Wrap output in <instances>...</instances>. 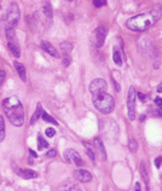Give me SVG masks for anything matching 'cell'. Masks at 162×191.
I'll return each mask as SVG.
<instances>
[{
	"label": "cell",
	"mask_w": 162,
	"mask_h": 191,
	"mask_svg": "<svg viewBox=\"0 0 162 191\" xmlns=\"http://www.w3.org/2000/svg\"><path fill=\"white\" fill-rule=\"evenodd\" d=\"M161 16V9L156 6L152 11L141 13L137 16H133L127 20L126 25L127 28L134 32H144L148 28H150L154 23L156 22Z\"/></svg>",
	"instance_id": "1"
},
{
	"label": "cell",
	"mask_w": 162,
	"mask_h": 191,
	"mask_svg": "<svg viewBox=\"0 0 162 191\" xmlns=\"http://www.w3.org/2000/svg\"><path fill=\"white\" fill-rule=\"evenodd\" d=\"M95 145H96V149H97V152L99 154L100 160L102 161H105L107 160V154H105V149H104V145H103L100 138H96L95 139Z\"/></svg>",
	"instance_id": "11"
},
{
	"label": "cell",
	"mask_w": 162,
	"mask_h": 191,
	"mask_svg": "<svg viewBox=\"0 0 162 191\" xmlns=\"http://www.w3.org/2000/svg\"><path fill=\"white\" fill-rule=\"evenodd\" d=\"M38 142H39V146H38V148H39V150H43V149H45V148H47V146H49V143L44 139L43 135H40V134L38 135Z\"/></svg>",
	"instance_id": "23"
},
{
	"label": "cell",
	"mask_w": 162,
	"mask_h": 191,
	"mask_svg": "<svg viewBox=\"0 0 162 191\" xmlns=\"http://www.w3.org/2000/svg\"><path fill=\"white\" fill-rule=\"evenodd\" d=\"M107 2L105 1H99V0H93V5L96 6V7H102L103 5H105Z\"/></svg>",
	"instance_id": "30"
},
{
	"label": "cell",
	"mask_w": 162,
	"mask_h": 191,
	"mask_svg": "<svg viewBox=\"0 0 162 191\" xmlns=\"http://www.w3.org/2000/svg\"><path fill=\"white\" fill-rule=\"evenodd\" d=\"M160 162H161V157L159 156V157L155 160V166H156V168H160Z\"/></svg>",
	"instance_id": "32"
},
{
	"label": "cell",
	"mask_w": 162,
	"mask_h": 191,
	"mask_svg": "<svg viewBox=\"0 0 162 191\" xmlns=\"http://www.w3.org/2000/svg\"><path fill=\"white\" fill-rule=\"evenodd\" d=\"M107 33H108V29H107L105 27H103V25L98 27L97 29L95 30L93 36H95V44H96L97 47H102V46H103L104 41H105Z\"/></svg>",
	"instance_id": "7"
},
{
	"label": "cell",
	"mask_w": 162,
	"mask_h": 191,
	"mask_svg": "<svg viewBox=\"0 0 162 191\" xmlns=\"http://www.w3.org/2000/svg\"><path fill=\"white\" fill-rule=\"evenodd\" d=\"M41 117H43V119H44V120H45V121H47V122H50V124L58 125V124H57V121L54 120L53 117H51V116H50V115H49L47 112L43 111V114H41Z\"/></svg>",
	"instance_id": "25"
},
{
	"label": "cell",
	"mask_w": 162,
	"mask_h": 191,
	"mask_svg": "<svg viewBox=\"0 0 162 191\" xmlns=\"http://www.w3.org/2000/svg\"><path fill=\"white\" fill-rule=\"evenodd\" d=\"M20 15L21 13H20V9H18L17 4H11L7 15H6V27L5 28L15 29L13 27L20 21Z\"/></svg>",
	"instance_id": "4"
},
{
	"label": "cell",
	"mask_w": 162,
	"mask_h": 191,
	"mask_svg": "<svg viewBox=\"0 0 162 191\" xmlns=\"http://www.w3.org/2000/svg\"><path fill=\"white\" fill-rule=\"evenodd\" d=\"M92 101L95 107L103 114H109L114 110L115 101L107 92H98L92 94Z\"/></svg>",
	"instance_id": "3"
},
{
	"label": "cell",
	"mask_w": 162,
	"mask_h": 191,
	"mask_svg": "<svg viewBox=\"0 0 162 191\" xmlns=\"http://www.w3.org/2000/svg\"><path fill=\"white\" fill-rule=\"evenodd\" d=\"M138 96H139V98H141V101H145V96H144L143 93H138Z\"/></svg>",
	"instance_id": "35"
},
{
	"label": "cell",
	"mask_w": 162,
	"mask_h": 191,
	"mask_svg": "<svg viewBox=\"0 0 162 191\" xmlns=\"http://www.w3.org/2000/svg\"><path fill=\"white\" fill-rule=\"evenodd\" d=\"M17 173L24 179H33V178H36V175H38L32 169H18Z\"/></svg>",
	"instance_id": "14"
},
{
	"label": "cell",
	"mask_w": 162,
	"mask_h": 191,
	"mask_svg": "<svg viewBox=\"0 0 162 191\" xmlns=\"http://www.w3.org/2000/svg\"><path fill=\"white\" fill-rule=\"evenodd\" d=\"M113 59H114V62L116 63V66H119L121 67L122 66V53H121V51L118 50V48H114V52H113Z\"/></svg>",
	"instance_id": "16"
},
{
	"label": "cell",
	"mask_w": 162,
	"mask_h": 191,
	"mask_svg": "<svg viewBox=\"0 0 162 191\" xmlns=\"http://www.w3.org/2000/svg\"><path fill=\"white\" fill-rule=\"evenodd\" d=\"M134 191H141V184H139V183L136 184V189H134Z\"/></svg>",
	"instance_id": "34"
},
{
	"label": "cell",
	"mask_w": 162,
	"mask_h": 191,
	"mask_svg": "<svg viewBox=\"0 0 162 191\" xmlns=\"http://www.w3.org/2000/svg\"><path fill=\"white\" fill-rule=\"evenodd\" d=\"M2 109L9 117L11 124L20 127L24 122V110L23 105L16 97H9L2 101Z\"/></svg>",
	"instance_id": "2"
},
{
	"label": "cell",
	"mask_w": 162,
	"mask_h": 191,
	"mask_svg": "<svg viewBox=\"0 0 162 191\" xmlns=\"http://www.w3.org/2000/svg\"><path fill=\"white\" fill-rule=\"evenodd\" d=\"M45 133H46V135L47 137H53L54 134H56V131H54L53 128H51V127H49V128H46V131H45Z\"/></svg>",
	"instance_id": "27"
},
{
	"label": "cell",
	"mask_w": 162,
	"mask_h": 191,
	"mask_svg": "<svg viewBox=\"0 0 162 191\" xmlns=\"http://www.w3.org/2000/svg\"><path fill=\"white\" fill-rule=\"evenodd\" d=\"M59 46H61V50L63 51V53H64V55H69V52L73 50V46H72V44H70V43H67V41H65V43H62Z\"/></svg>",
	"instance_id": "22"
},
{
	"label": "cell",
	"mask_w": 162,
	"mask_h": 191,
	"mask_svg": "<svg viewBox=\"0 0 162 191\" xmlns=\"http://www.w3.org/2000/svg\"><path fill=\"white\" fill-rule=\"evenodd\" d=\"M162 91V87L161 86H159V87H157V92H161Z\"/></svg>",
	"instance_id": "37"
},
{
	"label": "cell",
	"mask_w": 162,
	"mask_h": 191,
	"mask_svg": "<svg viewBox=\"0 0 162 191\" xmlns=\"http://www.w3.org/2000/svg\"><path fill=\"white\" fill-rule=\"evenodd\" d=\"M5 79H6V73L4 70H0V86L4 84Z\"/></svg>",
	"instance_id": "29"
},
{
	"label": "cell",
	"mask_w": 162,
	"mask_h": 191,
	"mask_svg": "<svg viewBox=\"0 0 162 191\" xmlns=\"http://www.w3.org/2000/svg\"><path fill=\"white\" fill-rule=\"evenodd\" d=\"M74 178L77 179L79 181L87 183V181L92 180V174L88 171H85V169H76V171H74Z\"/></svg>",
	"instance_id": "9"
},
{
	"label": "cell",
	"mask_w": 162,
	"mask_h": 191,
	"mask_svg": "<svg viewBox=\"0 0 162 191\" xmlns=\"http://www.w3.org/2000/svg\"><path fill=\"white\" fill-rule=\"evenodd\" d=\"M5 137V122H4V119L0 116V142H2Z\"/></svg>",
	"instance_id": "24"
},
{
	"label": "cell",
	"mask_w": 162,
	"mask_h": 191,
	"mask_svg": "<svg viewBox=\"0 0 162 191\" xmlns=\"http://www.w3.org/2000/svg\"><path fill=\"white\" fill-rule=\"evenodd\" d=\"M46 156H47V157H54V156H56V150H54V149L50 150V151L46 154Z\"/></svg>",
	"instance_id": "31"
},
{
	"label": "cell",
	"mask_w": 162,
	"mask_h": 191,
	"mask_svg": "<svg viewBox=\"0 0 162 191\" xmlns=\"http://www.w3.org/2000/svg\"><path fill=\"white\" fill-rule=\"evenodd\" d=\"M128 148L132 152H136L137 149H138V143L136 142V139H131L130 140V144H128Z\"/></svg>",
	"instance_id": "26"
},
{
	"label": "cell",
	"mask_w": 162,
	"mask_h": 191,
	"mask_svg": "<svg viewBox=\"0 0 162 191\" xmlns=\"http://www.w3.org/2000/svg\"><path fill=\"white\" fill-rule=\"evenodd\" d=\"M64 158L69 162V163H73V165H76V166H82V158L81 156L76 152L75 150H73V149H68V150H65L64 151Z\"/></svg>",
	"instance_id": "6"
},
{
	"label": "cell",
	"mask_w": 162,
	"mask_h": 191,
	"mask_svg": "<svg viewBox=\"0 0 162 191\" xmlns=\"http://www.w3.org/2000/svg\"><path fill=\"white\" fill-rule=\"evenodd\" d=\"M13 66H15V68H16V70H17L20 78H21L23 81H25L27 75H25V68L23 67V64H21V63H18V62L15 61V62H13Z\"/></svg>",
	"instance_id": "15"
},
{
	"label": "cell",
	"mask_w": 162,
	"mask_h": 191,
	"mask_svg": "<svg viewBox=\"0 0 162 191\" xmlns=\"http://www.w3.org/2000/svg\"><path fill=\"white\" fill-rule=\"evenodd\" d=\"M141 174L143 180L145 181V184H148V181H149V177H148V168H146V165H145L144 162H141Z\"/></svg>",
	"instance_id": "19"
},
{
	"label": "cell",
	"mask_w": 162,
	"mask_h": 191,
	"mask_svg": "<svg viewBox=\"0 0 162 191\" xmlns=\"http://www.w3.org/2000/svg\"><path fill=\"white\" fill-rule=\"evenodd\" d=\"M29 152H30V155H32V156H34V157H38V155L34 152V150H29Z\"/></svg>",
	"instance_id": "36"
},
{
	"label": "cell",
	"mask_w": 162,
	"mask_h": 191,
	"mask_svg": "<svg viewBox=\"0 0 162 191\" xmlns=\"http://www.w3.org/2000/svg\"><path fill=\"white\" fill-rule=\"evenodd\" d=\"M155 102H156V104H157V107H161V103H162V101H161V98H160V97H157V98L155 99Z\"/></svg>",
	"instance_id": "33"
},
{
	"label": "cell",
	"mask_w": 162,
	"mask_h": 191,
	"mask_svg": "<svg viewBox=\"0 0 162 191\" xmlns=\"http://www.w3.org/2000/svg\"><path fill=\"white\" fill-rule=\"evenodd\" d=\"M136 89L131 86L128 89V97H127V108H128V119L134 120L136 119Z\"/></svg>",
	"instance_id": "5"
},
{
	"label": "cell",
	"mask_w": 162,
	"mask_h": 191,
	"mask_svg": "<svg viewBox=\"0 0 162 191\" xmlns=\"http://www.w3.org/2000/svg\"><path fill=\"white\" fill-rule=\"evenodd\" d=\"M107 82L103 79H96L93 80L90 85V92L93 94V93H98V92H107Z\"/></svg>",
	"instance_id": "8"
},
{
	"label": "cell",
	"mask_w": 162,
	"mask_h": 191,
	"mask_svg": "<svg viewBox=\"0 0 162 191\" xmlns=\"http://www.w3.org/2000/svg\"><path fill=\"white\" fill-rule=\"evenodd\" d=\"M7 48H9V51L12 53V56H15L16 58L21 56V51H20V48H18V46L17 45H15V44H12V43H9V44H7Z\"/></svg>",
	"instance_id": "17"
},
{
	"label": "cell",
	"mask_w": 162,
	"mask_h": 191,
	"mask_svg": "<svg viewBox=\"0 0 162 191\" xmlns=\"http://www.w3.org/2000/svg\"><path fill=\"white\" fill-rule=\"evenodd\" d=\"M58 190L59 191H81V188L74 183V181H70V180H65L63 181L59 186H58Z\"/></svg>",
	"instance_id": "10"
},
{
	"label": "cell",
	"mask_w": 162,
	"mask_h": 191,
	"mask_svg": "<svg viewBox=\"0 0 162 191\" xmlns=\"http://www.w3.org/2000/svg\"><path fill=\"white\" fill-rule=\"evenodd\" d=\"M41 47H43V50H45L50 56L54 57V58H58V57H59L58 52H57V50H56L50 43H47V41H43V43H41Z\"/></svg>",
	"instance_id": "12"
},
{
	"label": "cell",
	"mask_w": 162,
	"mask_h": 191,
	"mask_svg": "<svg viewBox=\"0 0 162 191\" xmlns=\"http://www.w3.org/2000/svg\"><path fill=\"white\" fill-rule=\"evenodd\" d=\"M69 64H70V57H69V55H64V57H63V66L68 67Z\"/></svg>",
	"instance_id": "28"
},
{
	"label": "cell",
	"mask_w": 162,
	"mask_h": 191,
	"mask_svg": "<svg viewBox=\"0 0 162 191\" xmlns=\"http://www.w3.org/2000/svg\"><path fill=\"white\" fill-rule=\"evenodd\" d=\"M41 114H43V109H41V105L40 104H38V107H36V110H35V112L33 114L32 116V120H30V124L34 125L36 121H38V119L41 116Z\"/></svg>",
	"instance_id": "18"
},
{
	"label": "cell",
	"mask_w": 162,
	"mask_h": 191,
	"mask_svg": "<svg viewBox=\"0 0 162 191\" xmlns=\"http://www.w3.org/2000/svg\"><path fill=\"white\" fill-rule=\"evenodd\" d=\"M107 124H108L109 128H105V127H103V133H104V137L108 139L109 138V134H113V133H115V134L118 135L116 132H113V128H116L118 126L115 124V121L114 120H110V119H107Z\"/></svg>",
	"instance_id": "13"
},
{
	"label": "cell",
	"mask_w": 162,
	"mask_h": 191,
	"mask_svg": "<svg viewBox=\"0 0 162 191\" xmlns=\"http://www.w3.org/2000/svg\"><path fill=\"white\" fill-rule=\"evenodd\" d=\"M44 13H45V16L46 17H49V18H52V7H51V4L47 1V2H45L44 4Z\"/></svg>",
	"instance_id": "20"
},
{
	"label": "cell",
	"mask_w": 162,
	"mask_h": 191,
	"mask_svg": "<svg viewBox=\"0 0 162 191\" xmlns=\"http://www.w3.org/2000/svg\"><path fill=\"white\" fill-rule=\"evenodd\" d=\"M84 145L86 146V152H87V155H88V157L91 158L92 161H95L96 155H95V152H93V146L91 145V144H88V143H84Z\"/></svg>",
	"instance_id": "21"
}]
</instances>
